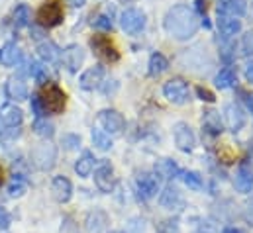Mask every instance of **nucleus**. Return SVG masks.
Wrapping results in <instances>:
<instances>
[{"mask_svg": "<svg viewBox=\"0 0 253 233\" xmlns=\"http://www.w3.org/2000/svg\"><path fill=\"white\" fill-rule=\"evenodd\" d=\"M10 226H12V216H10V212H8L4 206H0V230L6 232Z\"/></svg>", "mask_w": 253, "mask_h": 233, "instance_id": "nucleus-38", "label": "nucleus"}, {"mask_svg": "<svg viewBox=\"0 0 253 233\" xmlns=\"http://www.w3.org/2000/svg\"><path fill=\"white\" fill-rule=\"evenodd\" d=\"M214 82H216V86H218L220 90H226V88H232V86L238 82V75H236V71H234L232 67H224V69H220V73L216 75Z\"/></svg>", "mask_w": 253, "mask_h": 233, "instance_id": "nucleus-25", "label": "nucleus"}, {"mask_svg": "<svg viewBox=\"0 0 253 233\" xmlns=\"http://www.w3.org/2000/svg\"><path fill=\"white\" fill-rule=\"evenodd\" d=\"M167 69H169V61H167V57H165L163 53L155 51V53L149 57L147 71H149V75H151V77H159V75H163Z\"/></svg>", "mask_w": 253, "mask_h": 233, "instance_id": "nucleus-26", "label": "nucleus"}, {"mask_svg": "<svg viewBox=\"0 0 253 233\" xmlns=\"http://www.w3.org/2000/svg\"><path fill=\"white\" fill-rule=\"evenodd\" d=\"M244 51L248 53V55H253V32H248L246 36H244Z\"/></svg>", "mask_w": 253, "mask_h": 233, "instance_id": "nucleus-41", "label": "nucleus"}, {"mask_svg": "<svg viewBox=\"0 0 253 233\" xmlns=\"http://www.w3.org/2000/svg\"><path fill=\"white\" fill-rule=\"evenodd\" d=\"M102 80H104V69L100 65H94V67H88L79 77V86L83 90H94L102 84Z\"/></svg>", "mask_w": 253, "mask_h": 233, "instance_id": "nucleus-15", "label": "nucleus"}, {"mask_svg": "<svg viewBox=\"0 0 253 233\" xmlns=\"http://www.w3.org/2000/svg\"><path fill=\"white\" fill-rule=\"evenodd\" d=\"M63 22V6L59 0H47L38 10V24L42 28H55Z\"/></svg>", "mask_w": 253, "mask_h": 233, "instance_id": "nucleus-3", "label": "nucleus"}, {"mask_svg": "<svg viewBox=\"0 0 253 233\" xmlns=\"http://www.w3.org/2000/svg\"><path fill=\"white\" fill-rule=\"evenodd\" d=\"M196 10L202 14V12H206V0H196Z\"/></svg>", "mask_w": 253, "mask_h": 233, "instance_id": "nucleus-47", "label": "nucleus"}, {"mask_svg": "<svg viewBox=\"0 0 253 233\" xmlns=\"http://www.w3.org/2000/svg\"><path fill=\"white\" fill-rule=\"evenodd\" d=\"M0 117L6 127H20L24 121V112L16 104H4L0 110Z\"/></svg>", "mask_w": 253, "mask_h": 233, "instance_id": "nucleus-21", "label": "nucleus"}, {"mask_svg": "<svg viewBox=\"0 0 253 233\" xmlns=\"http://www.w3.org/2000/svg\"><path fill=\"white\" fill-rule=\"evenodd\" d=\"M28 192V180L24 175H16L12 176V182L8 184V196L10 198H20Z\"/></svg>", "mask_w": 253, "mask_h": 233, "instance_id": "nucleus-27", "label": "nucleus"}, {"mask_svg": "<svg viewBox=\"0 0 253 233\" xmlns=\"http://www.w3.org/2000/svg\"><path fill=\"white\" fill-rule=\"evenodd\" d=\"M96 119H98V125L102 127V131L108 135H120L126 129V119L118 110H112V108L100 110Z\"/></svg>", "mask_w": 253, "mask_h": 233, "instance_id": "nucleus-4", "label": "nucleus"}, {"mask_svg": "<svg viewBox=\"0 0 253 233\" xmlns=\"http://www.w3.org/2000/svg\"><path fill=\"white\" fill-rule=\"evenodd\" d=\"M32 110H34L36 117H43V114H45L43 104H42V100H40V94H34V96H32Z\"/></svg>", "mask_w": 253, "mask_h": 233, "instance_id": "nucleus-40", "label": "nucleus"}, {"mask_svg": "<svg viewBox=\"0 0 253 233\" xmlns=\"http://www.w3.org/2000/svg\"><path fill=\"white\" fill-rule=\"evenodd\" d=\"M61 145H63L67 151L79 149V145H81V137L75 135V133H65L63 137H61Z\"/></svg>", "mask_w": 253, "mask_h": 233, "instance_id": "nucleus-36", "label": "nucleus"}, {"mask_svg": "<svg viewBox=\"0 0 253 233\" xmlns=\"http://www.w3.org/2000/svg\"><path fill=\"white\" fill-rule=\"evenodd\" d=\"M236 188L242 192V194H250L253 190V171L252 167H248L246 163H242L236 171Z\"/></svg>", "mask_w": 253, "mask_h": 233, "instance_id": "nucleus-19", "label": "nucleus"}, {"mask_svg": "<svg viewBox=\"0 0 253 233\" xmlns=\"http://www.w3.org/2000/svg\"><path fill=\"white\" fill-rule=\"evenodd\" d=\"M51 192H53V198L59 204H67L73 198V182L63 175L53 176V180H51Z\"/></svg>", "mask_w": 253, "mask_h": 233, "instance_id": "nucleus-16", "label": "nucleus"}, {"mask_svg": "<svg viewBox=\"0 0 253 233\" xmlns=\"http://www.w3.org/2000/svg\"><path fill=\"white\" fill-rule=\"evenodd\" d=\"M32 129H34L40 137H43V139H51V137L55 135V125H53L47 117H38V119L34 121Z\"/></svg>", "mask_w": 253, "mask_h": 233, "instance_id": "nucleus-28", "label": "nucleus"}, {"mask_svg": "<svg viewBox=\"0 0 253 233\" xmlns=\"http://www.w3.org/2000/svg\"><path fill=\"white\" fill-rule=\"evenodd\" d=\"M96 214L98 212H90L86 216V232L88 233H104L106 230V216L100 222H96Z\"/></svg>", "mask_w": 253, "mask_h": 233, "instance_id": "nucleus-33", "label": "nucleus"}, {"mask_svg": "<svg viewBox=\"0 0 253 233\" xmlns=\"http://www.w3.org/2000/svg\"><path fill=\"white\" fill-rule=\"evenodd\" d=\"M181 178L190 190H200L202 188V176L196 171H181Z\"/></svg>", "mask_w": 253, "mask_h": 233, "instance_id": "nucleus-34", "label": "nucleus"}, {"mask_svg": "<svg viewBox=\"0 0 253 233\" xmlns=\"http://www.w3.org/2000/svg\"><path fill=\"white\" fill-rule=\"evenodd\" d=\"M246 78H248L250 84H253V59H250L246 63Z\"/></svg>", "mask_w": 253, "mask_h": 233, "instance_id": "nucleus-44", "label": "nucleus"}, {"mask_svg": "<svg viewBox=\"0 0 253 233\" xmlns=\"http://www.w3.org/2000/svg\"><path fill=\"white\" fill-rule=\"evenodd\" d=\"M90 47L94 49V53H96L98 57L108 61V63L120 61V51L116 49V45L112 43V39L106 38V36H94V38L90 39Z\"/></svg>", "mask_w": 253, "mask_h": 233, "instance_id": "nucleus-9", "label": "nucleus"}, {"mask_svg": "<svg viewBox=\"0 0 253 233\" xmlns=\"http://www.w3.org/2000/svg\"><path fill=\"white\" fill-rule=\"evenodd\" d=\"M32 161L40 171H51L57 161V149L51 143H42L32 151Z\"/></svg>", "mask_w": 253, "mask_h": 233, "instance_id": "nucleus-6", "label": "nucleus"}, {"mask_svg": "<svg viewBox=\"0 0 253 233\" xmlns=\"http://www.w3.org/2000/svg\"><path fill=\"white\" fill-rule=\"evenodd\" d=\"M159 204L169 212H181L185 208V198L175 186H167L159 196Z\"/></svg>", "mask_w": 253, "mask_h": 233, "instance_id": "nucleus-14", "label": "nucleus"}, {"mask_svg": "<svg viewBox=\"0 0 253 233\" xmlns=\"http://www.w3.org/2000/svg\"><path fill=\"white\" fill-rule=\"evenodd\" d=\"M32 22V10L28 4H20L14 10V26L16 28H28Z\"/></svg>", "mask_w": 253, "mask_h": 233, "instance_id": "nucleus-31", "label": "nucleus"}, {"mask_svg": "<svg viewBox=\"0 0 253 233\" xmlns=\"http://www.w3.org/2000/svg\"><path fill=\"white\" fill-rule=\"evenodd\" d=\"M114 182H116V176H114V167H112V163L106 161V159L98 161V165H96V169H94V184L98 186V190L104 192V194H108V192H112Z\"/></svg>", "mask_w": 253, "mask_h": 233, "instance_id": "nucleus-8", "label": "nucleus"}, {"mask_svg": "<svg viewBox=\"0 0 253 233\" xmlns=\"http://www.w3.org/2000/svg\"><path fill=\"white\" fill-rule=\"evenodd\" d=\"M163 96L175 104V106H183L187 104L190 98V90H189V84L183 80V78H171L163 84Z\"/></svg>", "mask_w": 253, "mask_h": 233, "instance_id": "nucleus-5", "label": "nucleus"}, {"mask_svg": "<svg viewBox=\"0 0 253 233\" xmlns=\"http://www.w3.org/2000/svg\"><path fill=\"white\" fill-rule=\"evenodd\" d=\"M173 135H175V145L183 151V153H190L196 145V135L192 131L187 121H177L173 125Z\"/></svg>", "mask_w": 253, "mask_h": 233, "instance_id": "nucleus-10", "label": "nucleus"}, {"mask_svg": "<svg viewBox=\"0 0 253 233\" xmlns=\"http://www.w3.org/2000/svg\"><path fill=\"white\" fill-rule=\"evenodd\" d=\"M20 59H22V51H20L18 43L8 41V43H4V45L0 47V65H4V67H14V65L20 63Z\"/></svg>", "mask_w": 253, "mask_h": 233, "instance_id": "nucleus-22", "label": "nucleus"}, {"mask_svg": "<svg viewBox=\"0 0 253 233\" xmlns=\"http://www.w3.org/2000/svg\"><path fill=\"white\" fill-rule=\"evenodd\" d=\"M155 171H157V175L165 176V178H175V176L181 175V167L175 161H171V159L159 161L157 167H155Z\"/></svg>", "mask_w": 253, "mask_h": 233, "instance_id": "nucleus-30", "label": "nucleus"}, {"mask_svg": "<svg viewBox=\"0 0 253 233\" xmlns=\"http://www.w3.org/2000/svg\"><path fill=\"white\" fill-rule=\"evenodd\" d=\"M135 192L141 200H151L159 192V178L153 173H143L135 178Z\"/></svg>", "mask_w": 253, "mask_h": 233, "instance_id": "nucleus-11", "label": "nucleus"}, {"mask_svg": "<svg viewBox=\"0 0 253 233\" xmlns=\"http://www.w3.org/2000/svg\"><path fill=\"white\" fill-rule=\"evenodd\" d=\"M218 30L222 36L226 38H234L242 32V20L240 18H234V16H226V14H220L218 16Z\"/></svg>", "mask_w": 253, "mask_h": 233, "instance_id": "nucleus-20", "label": "nucleus"}, {"mask_svg": "<svg viewBox=\"0 0 253 233\" xmlns=\"http://www.w3.org/2000/svg\"><path fill=\"white\" fill-rule=\"evenodd\" d=\"M202 125L208 133L212 135H220L222 133V121H220V116L216 112H204V117H202Z\"/></svg>", "mask_w": 253, "mask_h": 233, "instance_id": "nucleus-32", "label": "nucleus"}, {"mask_svg": "<svg viewBox=\"0 0 253 233\" xmlns=\"http://www.w3.org/2000/svg\"><path fill=\"white\" fill-rule=\"evenodd\" d=\"M61 63L69 73H77L84 63V49L79 43H69L65 49H61Z\"/></svg>", "mask_w": 253, "mask_h": 233, "instance_id": "nucleus-12", "label": "nucleus"}, {"mask_svg": "<svg viewBox=\"0 0 253 233\" xmlns=\"http://www.w3.org/2000/svg\"><path fill=\"white\" fill-rule=\"evenodd\" d=\"M222 233H246L244 230H240V228H236V226H228V228H224Z\"/></svg>", "mask_w": 253, "mask_h": 233, "instance_id": "nucleus-45", "label": "nucleus"}, {"mask_svg": "<svg viewBox=\"0 0 253 233\" xmlns=\"http://www.w3.org/2000/svg\"><path fill=\"white\" fill-rule=\"evenodd\" d=\"M0 184H2V167H0Z\"/></svg>", "mask_w": 253, "mask_h": 233, "instance_id": "nucleus-49", "label": "nucleus"}, {"mask_svg": "<svg viewBox=\"0 0 253 233\" xmlns=\"http://www.w3.org/2000/svg\"><path fill=\"white\" fill-rule=\"evenodd\" d=\"M196 96H198L202 102H210V104L216 100V96H214L208 88H204V86H196Z\"/></svg>", "mask_w": 253, "mask_h": 233, "instance_id": "nucleus-39", "label": "nucleus"}, {"mask_svg": "<svg viewBox=\"0 0 253 233\" xmlns=\"http://www.w3.org/2000/svg\"><path fill=\"white\" fill-rule=\"evenodd\" d=\"M67 4H71L73 8H83L86 4V0H67Z\"/></svg>", "mask_w": 253, "mask_h": 233, "instance_id": "nucleus-46", "label": "nucleus"}, {"mask_svg": "<svg viewBox=\"0 0 253 233\" xmlns=\"http://www.w3.org/2000/svg\"><path fill=\"white\" fill-rule=\"evenodd\" d=\"M110 233H124V232H110Z\"/></svg>", "mask_w": 253, "mask_h": 233, "instance_id": "nucleus-50", "label": "nucleus"}, {"mask_svg": "<svg viewBox=\"0 0 253 233\" xmlns=\"http://www.w3.org/2000/svg\"><path fill=\"white\" fill-rule=\"evenodd\" d=\"M90 139H92V143H94V147L98 151H110L112 149V137L108 133H104L102 129H96L94 127L90 131Z\"/></svg>", "mask_w": 253, "mask_h": 233, "instance_id": "nucleus-29", "label": "nucleus"}, {"mask_svg": "<svg viewBox=\"0 0 253 233\" xmlns=\"http://www.w3.org/2000/svg\"><path fill=\"white\" fill-rule=\"evenodd\" d=\"M244 218H246V222L248 224H252L253 226V196L246 202V208H244Z\"/></svg>", "mask_w": 253, "mask_h": 233, "instance_id": "nucleus-42", "label": "nucleus"}, {"mask_svg": "<svg viewBox=\"0 0 253 233\" xmlns=\"http://www.w3.org/2000/svg\"><path fill=\"white\" fill-rule=\"evenodd\" d=\"M6 94H8V98H12V100H16V102L28 100V96H30L28 84L22 80V77H12V78H8V82H6Z\"/></svg>", "mask_w": 253, "mask_h": 233, "instance_id": "nucleus-18", "label": "nucleus"}, {"mask_svg": "<svg viewBox=\"0 0 253 233\" xmlns=\"http://www.w3.org/2000/svg\"><path fill=\"white\" fill-rule=\"evenodd\" d=\"M246 12H248V2L246 0H224L222 4H218V14L242 18Z\"/></svg>", "mask_w": 253, "mask_h": 233, "instance_id": "nucleus-23", "label": "nucleus"}, {"mask_svg": "<svg viewBox=\"0 0 253 233\" xmlns=\"http://www.w3.org/2000/svg\"><path fill=\"white\" fill-rule=\"evenodd\" d=\"M94 155L90 151H83L81 157L75 161V173L81 176V178H88L94 171Z\"/></svg>", "mask_w": 253, "mask_h": 233, "instance_id": "nucleus-24", "label": "nucleus"}, {"mask_svg": "<svg viewBox=\"0 0 253 233\" xmlns=\"http://www.w3.org/2000/svg\"><path fill=\"white\" fill-rule=\"evenodd\" d=\"M246 102H248V108H250V112L253 114V96H248V100H246Z\"/></svg>", "mask_w": 253, "mask_h": 233, "instance_id": "nucleus-48", "label": "nucleus"}, {"mask_svg": "<svg viewBox=\"0 0 253 233\" xmlns=\"http://www.w3.org/2000/svg\"><path fill=\"white\" fill-rule=\"evenodd\" d=\"M157 233H181L179 220L171 218V220H163L161 224H157Z\"/></svg>", "mask_w": 253, "mask_h": 233, "instance_id": "nucleus-35", "label": "nucleus"}, {"mask_svg": "<svg viewBox=\"0 0 253 233\" xmlns=\"http://www.w3.org/2000/svg\"><path fill=\"white\" fill-rule=\"evenodd\" d=\"M94 26H96L98 30L110 32V30H112V20H110V16H106V14H98V16L94 18Z\"/></svg>", "mask_w": 253, "mask_h": 233, "instance_id": "nucleus-37", "label": "nucleus"}, {"mask_svg": "<svg viewBox=\"0 0 253 233\" xmlns=\"http://www.w3.org/2000/svg\"><path fill=\"white\" fill-rule=\"evenodd\" d=\"M145 24H147V18L137 8H127L120 16V26H122V30L126 32L127 36H137L139 32H143Z\"/></svg>", "mask_w": 253, "mask_h": 233, "instance_id": "nucleus-7", "label": "nucleus"}, {"mask_svg": "<svg viewBox=\"0 0 253 233\" xmlns=\"http://www.w3.org/2000/svg\"><path fill=\"white\" fill-rule=\"evenodd\" d=\"M40 100L43 104L45 114H61L67 106V94L57 84H47L40 94Z\"/></svg>", "mask_w": 253, "mask_h": 233, "instance_id": "nucleus-2", "label": "nucleus"}, {"mask_svg": "<svg viewBox=\"0 0 253 233\" xmlns=\"http://www.w3.org/2000/svg\"><path fill=\"white\" fill-rule=\"evenodd\" d=\"M20 135V127H4V131H2V137H6V139H16Z\"/></svg>", "mask_w": 253, "mask_h": 233, "instance_id": "nucleus-43", "label": "nucleus"}, {"mask_svg": "<svg viewBox=\"0 0 253 233\" xmlns=\"http://www.w3.org/2000/svg\"><path fill=\"white\" fill-rule=\"evenodd\" d=\"M38 55L42 57V61L45 65H57V63H61V49L53 41H49V39H43V41L38 43Z\"/></svg>", "mask_w": 253, "mask_h": 233, "instance_id": "nucleus-17", "label": "nucleus"}, {"mask_svg": "<svg viewBox=\"0 0 253 233\" xmlns=\"http://www.w3.org/2000/svg\"><path fill=\"white\" fill-rule=\"evenodd\" d=\"M224 117H226L228 127H230L234 133L240 131V129H244V125H246V121H248V116H246L244 108H242L238 102H230V104L224 106Z\"/></svg>", "mask_w": 253, "mask_h": 233, "instance_id": "nucleus-13", "label": "nucleus"}, {"mask_svg": "<svg viewBox=\"0 0 253 233\" xmlns=\"http://www.w3.org/2000/svg\"><path fill=\"white\" fill-rule=\"evenodd\" d=\"M198 26H200L198 16L187 4H177V6L169 8L163 18L165 32L173 39H179V41H187L190 38H194L198 32Z\"/></svg>", "mask_w": 253, "mask_h": 233, "instance_id": "nucleus-1", "label": "nucleus"}]
</instances>
